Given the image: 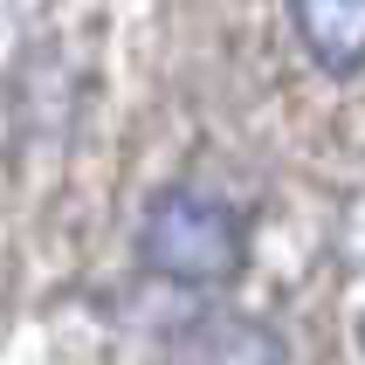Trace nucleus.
I'll list each match as a JSON object with an SVG mask.
<instances>
[{
  "mask_svg": "<svg viewBox=\"0 0 365 365\" xmlns=\"http://www.w3.org/2000/svg\"><path fill=\"white\" fill-rule=\"evenodd\" d=\"M145 262L159 276H180V283H221L242 269V227L235 214L200 193H165L152 214H145Z\"/></svg>",
  "mask_w": 365,
  "mask_h": 365,
  "instance_id": "f257e3e1",
  "label": "nucleus"
},
{
  "mask_svg": "<svg viewBox=\"0 0 365 365\" xmlns=\"http://www.w3.org/2000/svg\"><path fill=\"white\" fill-rule=\"evenodd\" d=\"M297 35L324 69H359L365 62V0H289Z\"/></svg>",
  "mask_w": 365,
  "mask_h": 365,
  "instance_id": "f03ea898",
  "label": "nucleus"
}]
</instances>
